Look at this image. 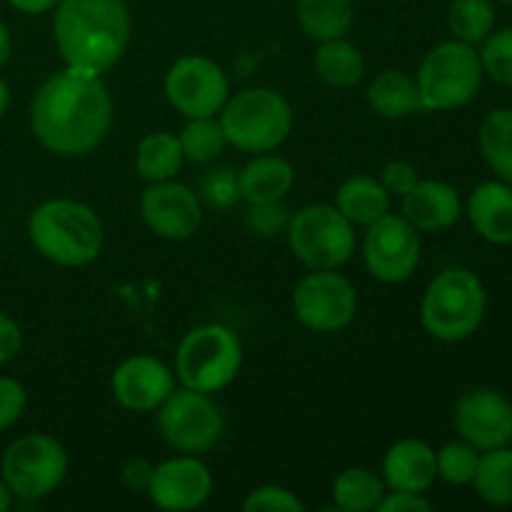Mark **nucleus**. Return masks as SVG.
<instances>
[{
	"label": "nucleus",
	"instance_id": "9b49d317",
	"mask_svg": "<svg viewBox=\"0 0 512 512\" xmlns=\"http://www.w3.org/2000/svg\"><path fill=\"white\" fill-rule=\"evenodd\" d=\"M163 90L170 108L185 120L220 115L230 98L228 75L208 55H183L175 60L165 73Z\"/></svg>",
	"mask_w": 512,
	"mask_h": 512
},
{
	"label": "nucleus",
	"instance_id": "e433bc0d",
	"mask_svg": "<svg viewBox=\"0 0 512 512\" xmlns=\"http://www.w3.org/2000/svg\"><path fill=\"white\" fill-rule=\"evenodd\" d=\"M25 405H28V393L23 385L15 378L0 375V433L18 423L20 415L25 413Z\"/></svg>",
	"mask_w": 512,
	"mask_h": 512
},
{
	"label": "nucleus",
	"instance_id": "f704fd0d",
	"mask_svg": "<svg viewBox=\"0 0 512 512\" xmlns=\"http://www.w3.org/2000/svg\"><path fill=\"white\" fill-rule=\"evenodd\" d=\"M290 215L293 213L285 208L283 200H275V203H255L245 213V228L253 235H258V238H275V235H285Z\"/></svg>",
	"mask_w": 512,
	"mask_h": 512
},
{
	"label": "nucleus",
	"instance_id": "f257e3e1",
	"mask_svg": "<svg viewBox=\"0 0 512 512\" xmlns=\"http://www.w3.org/2000/svg\"><path fill=\"white\" fill-rule=\"evenodd\" d=\"M113 95L103 75L63 68L45 78L30 103V130L48 153L83 158L113 128Z\"/></svg>",
	"mask_w": 512,
	"mask_h": 512
},
{
	"label": "nucleus",
	"instance_id": "a211bd4d",
	"mask_svg": "<svg viewBox=\"0 0 512 512\" xmlns=\"http://www.w3.org/2000/svg\"><path fill=\"white\" fill-rule=\"evenodd\" d=\"M403 218L418 233H443L453 228L463 215V200L453 185L443 180H418L408 193L400 198Z\"/></svg>",
	"mask_w": 512,
	"mask_h": 512
},
{
	"label": "nucleus",
	"instance_id": "72a5a7b5",
	"mask_svg": "<svg viewBox=\"0 0 512 512\" xmlns=\"http://www.w3.org/2000/svg\"><path fill=\"white\" fill-rule=\"evenodd\" d=\"M245 512H305V503L283 485H260L243 500Z\"/></svg>",
	"mask_w": 512,
	"mask_h": 512
},
{
	"label": "nucleus",
	"instance_id": "c85d7f7f",
	"mask_svg": "<svg viewBox=\"0 0 512 512\" xmlns=\"http://www.w3.org/2000/svg\"><path fill=\"white\" fill-rule=\"evenodd\" d=\"M480 498L490 505L512 503V450L493 448L480 455L478 470L473 478Z\"/></svg>",
	"mask_w": 512,
	"mask_h": 512
},
{
	"label": "nucleus",
	"instance_id": "393cba45",
	"mask_svg": "<svg viewBox=\"0 0 512 512\" xmlns=\"http://www.w3.org/2000/svg\"><path fill=\"white\" fill-rule=\"evenodd\" d=\"M183 163L185 155L178 135L168 133V130L148 133L135 148V173L145 183H163V180L178 178Z\"/></svg>",
	"mask_w": 512,
	"mask_h": 512
},
{
	"label": "nucleus",
	"instance_id": "a18cd8bd",
	"mask_svg": "<svg viewBox=\"0 0 512 512\" xmlns=\"http://www.w3.org/2000/svg\"><path fill=\"white\" fill-rule=\"evenodd\" d=\"M8 105H10V88L3 78H0V118L8 113Z\"/></svg>",
	"mask_w": 512,
	"mask_h": 512
},
{
	"label": "nucleus",
	"instance_id": "5701e85b",
	"mask_svg": "<svg viewBox=\"0 0 512 512\" xmlns=\"http://www.w3.org/2000/svg\"><path fill=\"white\" fill-rule=\"evenodd\" d=\"M390 195L378 178L373 175H350L335 190V208L355 225L368 228L385 213H390Z\"/></svg>",
	"mask_w": 512,
	"mask_h": 512
},
{
	"label": "nucleus",
	"instance_id": "7c9ffc66",
	"mask_svg": "<svg viewBox=\"0 0 512 512\" xmlns=\"http://www.w3.org/2000/svg\"><path fill=\"white\" fill-rule=\"evenodd\" d=\"M495 8L490 0H453L448 10V28L455 40L478 45L493 33Z\"/></svg>",
	"mask_w": 512,
	"mask_h": 512
},
{
	"label": "nucleus",
	"instance_id": "c03bdc74",
	"mask_svg": "<svg viewBox=\"0 0 512 512\" xmlns=\"http://www.w3.org/2000/svg\"><path fill=\"white\" fill-rule=\"evenodd\" d=\"M10 505H13V493H10V488L5 485V480L0 478V512L10 510Z\"/></svg>",
	"mask_w": 512,
	"mask_h": 512
},
{
	"label": "nucleus",
	"instance_id": "473e14b6",
	"mask_svg": "<svg viewBox=\"0 0 512 512\" xmlns=\"http://www.w3.org/2000/svg\"><path fill=\"white\" fill-rule=\"evenodd\" d=\"M480 63L495 83L512 88V28L495 30L483 40Z\"/></svg>",
	"mask_w": 512,
	"mask_h": 512
},
{
	"label": "nucleus",
	"instance_id": "39448f33",
	"mask_svg": "<svg viewBox=\"0 0 512 512\" xmlns=\"http://www.w3.org/2000/svg\"><path fill=\"white\" fill-rule=\"evenodd\" d=\"M485 285L465 268L443 270L430 280L420 303V323L443 343H460L480 328L485 318Z\"/></svg>",
	"mask_w": 512,
	"mask_h": 512
},
{
	"label": "nucleus",
	"instance_id": "b1692460",
	"mask_svg": "<svg viewBox=\"0 0 512 512\" xmlns=\"http://www.w3.org/2000/svg\"><path fill=\"white\" fill-rule=\"evenodd\" d=\"M295 20L315 43L345 38L355 23V0H295Z\"/></svg>",
	"mask_w": 512,
	"mask_h": 512
},
{
	"label": "nucleus",
	"instance_id": "a878e982",
	"mask_svg": "<svg viewBox=\"0 0 512 512\" xmlns=\"http://www.w3.org/2000/svg\"><path fill=\"white\" fill-rule=\"evenodd\" d=\"M315 73L320 75L325 85L338 90H350L363 80L365 58L358 45L350 43L348 38L323 40L315 48Z\"/></svg>",
	"mask_w": 512,
	"mask_h": 512
},
{
	"label": "nucleus",
	"instance_id": "ea45409f",
	"mask_svg": "<svg viewBox=\"0 0 512 512\" xmlns=\"http://www.w3.org/2000/svg\"><path fill=\"white\" fill-rule=\"evenodd\" d=\"M20 348H23V330L10 315L0 313V365L18 358Z\"/></svg>",
	"mask_w": 512,
	"mask_h": 512
},
{
	"label": "nucleus",
	"instance_id": "dca6fc26",
	"mask_svg": "<svg viewBox=\"0 0 512 512\" xmlns=\"http://www.w3.org/2000/svg\"><path fill=\"white\" fill-rule=\"evenodd\" d=\"M453 423L460 440L480 453L503 448L512 440V403L498 390H470L455 403Z\"/></svg>",
	"mask_w": 512,
	"mask_h": 512
},
{
	"label": "nucleus",
	"instance_id": "f3484780",
	"mask_svg": "<svg viewBox=\"0 0 512 512\" xmlns=\"http://www.w3.org/2000/svg\"><path fill=\"white\" fill-rule=\"evenodd\" d=\"M175 390V373L153 355L125 358L110 375V393L130 413H155Z\"/></svg>",
	"mask_w": 512,
	"mask_h": 512
},
{
	"label": "nucleus",
	"instance_id": "bb28decb",
	"mask_svg": "<svg viewBox=\"0 0 512 512\" xmlns=\"http://www.w3.org/2000/svg\"><path fill=\"white\" fill-rule=\"evenodd\" d=\"M385 490L388 485L373 470L345 468L335 475L330 495H333L335 508L343 512H373L378 510Z\"/></svg>",
	"mask_w": 512,
	"mask_h": 512
},
{
	"label": "nucleus",
	"instance_id": "a19ab883",
	"mask_svg": "<svg viewBox=\"0 0 512 512\" xmlns=\"http://www.w3.org/2000/svg\"><path fill=\"white\" fill-rule=\"evenodd\" d=\"M153 468L145 458H130L128 463L123 465V473H120V480H123L125 488L130 493H148L150 478H153Z\"/></svg>",
	"mask_w": 512,
	"mask_h": 512
},
{
	"label": "nucleus",
	"instance_id": "7ed1b4c3",
	"mask_svg": "<svg viewBox=\"0 0 512 512\" xmlns=\"http://www.w3.org/2000/svg\"><path fill=\"white\" fill-rule=\"evenodd\" d=\"M28 238L50 263L83 268L95 263L103 253L105 225L90 205L70 198H53L30 213Z\"/></svg>",
	"mask_w": 512,
	"mask_h": 512
},
{
	"label": "nucleus",
	"instance_id": "2f4dec72",
	"mask_svg": "<svg viewBox=\"0 0 512 512\" xmlns=\"http://www.w3.org/2000/svg\"><path fill=\"white\" fill-rule=\"evenodd\" d=\"M480 463V450L465 440L443 445L435 450V465H438V478H443L448 485H468L473 483L475 470Z\"/></svg>",
	"mask_w": 512,
	"mask_h": 512
},
{
	"label": "nucleus",
	"instance_id": "58836bf2",
	"mask_svg": "<svg viewBox=\"0 0 512 512\" xmlns=\"http://www.w3.org/2000/svg\"><path fill=\"white\" fill-rule=\"evenodd\" d=\"M433 503L425 493H408V490H385L378 512H430Z\"/></svg>",
	"mask_w": 512,
	"mask_h": 512
},
{
	"label": "nucleus",
	"instance_id": "cd10ccee",
	"mask_svg": "<svg viewBox=\"0 0 512 512\" xmlns=\"http://www.w3.org/2000/svg\"><path fill=\"white\" fill-rule=\"evenodd\" d=\"M480 153L503 180L512 183V110L498 108L480 123Z\"/></svg>",
	"mask_w": 512,
	"mask_h": 512
},
{
	"label": "nucleus",
	"instance_id": "f03ea898",
	"mask_svg": "<svg viewBox=\"0 0 512 512\" xmlns=\"http://www.w3.org/2000/svg\"><path fill=\"white\" fill-rule=\"evenodd\" d=\"M133 15L125 0H58L53 43L65 68L103 75L128 50Z\"/></svg>",
	"mask_w": 512,
	"mask_h": 512
},
{
	"label": "nucleus",
	"instance_id": "1a4fd4ad",
	"mask_svg": "<svg viewBox=\"0 0 512 512\" xmlns=\"http://www.w3.org/2000/svg\"><path fill=\"white\" fill-rule=\"evenodd\" d=\"M0 473L13 498L35 503L60 488L68 475V453L48 433H30L13 440L0 460Z\"/></svg>",
	"mask_w": 512,
	"mask_h": 512
},
{
	"label": "nucleus",
	"instance_id": "4be33fe9",
	"mask_svg": "<svg viewBox=\"0 0 512 512\" xmlns=\"http://www.w3.org/2000/svg\"><path fill=\"white\" fill-rule=\"evenodd\" d=\"M365 98H368L370 110L385 120H403L423 110L418 80L398 68H388L375 75Z\"/></svg>",
	"mask_w": 512,
	"mask_h": 512
},
{
	"label": "nucleus",
	"instance_id": "f8f14e48",
	"mask_svg": "<svg viewBox=\"0 0 512 512\" xmlns=\"http://www.w3.org/2000/svg\"><path fill=\"white\" fill-rule=\"evenodd\" d=\"M293 313L315 333H338L358 313L355 285L338 270H310L293 288Z\"/></svg>",
	"mask_w": 512,
	"mask_h": 512
},
{
	"label": "nucleus",
	"instance_id": "9d476101",
	"mask_svg": "<svg viewBox=\"0 0 512 512\" xmlns=\"http://www.w3.org/2000/svg\"><path fill=\"white\" fill-rule=\"evenodd\" d=\"M155 413L160 435L178 453L203 455L223 438L225 418L210 393L175 388Z\"/></svg>",
	"mask_w": 512,
	"mask_h": 512
},
{
	"label": "nucleus",
	"instance_id": "412c9836",
	"mask_svg": "<svg viewBox=\"0 0 512 512\" xmlns=\"http://www.w3.org/2000/svg\"><path fill=\"white\" fill-rule=\"evenodd\" d=\"M468 218L475 233L493 245L512 243V188L505 183H480L468 198Z\"/></svg>",
	"mask_w": 512,
	"mask_h": 512
},
{
	"label": "nucleus",
	"instance_id": "4c0bfd02",
	"mask_svg": "<svg viewBox=\"0 0 512 512\" xmlns=\"http://www.w3.org/2000/svg\"><path fill=\"white\" fill-rule=\"evenodd\" d=\"M378 180L383 183V188L388 190L390 198H403L410 188L420 180L418 168L408 160H388L380 170Z\"/></svg>",
	"mask_w": 512,
	"mask_h": 512
},
{
	"label": "nucleus",
	"instance_id": "6e6552de",
	"mask_svg": "<svg viewBox=\"0 0 512 512\" xmlns=\"http://www.w3.org/2000/svg\"><path fill=\"white\" fill-rule=\"evenodd\" d=\"M290 253L308 270H340L355 253V225L333 203H313L290 215Z\"/></svg>",
	"mask_w": 512,
	"mask_h": 512
},
{
	"label": "nucleus",
	"instance_id": "2eb2a0df",
	"mask_svg": "<svg viewBox=\"0 0 512 512\" xmlns=\"http://www.w3.org/2000/svg\"><path fill=\"white\" fill-rule=\"evenodd\" d=\"M215 488L213 473L198 455L180 453L153 468L148 498L155 508L185 512L203 508Z\"/></svg>",
	"mask_w": 512,
	"mask_h": 512
},
{
	"label": "nucleus",
	"instance_id": "4468645a",
	"mask_svg": "<svg viewBox=\"0 0 512 512\" xmlns=\"http://www.w3.org/2000/svg\"><path fill=\"white\" fill-rule=\"evenodd\" d=\"M140 218L145 228L163 240H188L203 223V200L178 180L148 183L140 195Z\"/></svg>",
	"mask_w": 512,
	"mask_h": 512
},
{
	"label": "nucleus",
	"instance_id": "37998d69",
	"mask_svg": "<svg viewBox=\"0 0 512 512\" xmlns=\"http://www.w3.org/2000/svg\"><path fill=\"white\" fill-rule=\"evenodd\" d=\"M10 53H13V40H10L8 25L0 20V68L10 60Z\"/></svg>",
	"mask_w": 512,
	"mask_h": 512
},
{
	"label": "nucleus",
	"instance_id": "6ab92c4d",
	"mask_svg": "<svg viewBox=\"0 0 512 512\" xmlns=\"http://www.w3.org/2000/svg\"><path fill=\"white\" fill-rule=\"evenodd\" d=\"M383 480L388 490L428 493L438 480L435 450L425 440H398L383 458Z\"/></svg>",
	"mask_w": 512,
	"mask_h": 512
},
{
	"label": "nucleus",
	"instance_id": "20e7f679",
	"mask_svg": "<svg viewBox=\"0 0 512 512\" xmlns=\"http://www.w3.org/2000/svg\"><path fill=\"white\" fill-rule=\"evenodd\" d=\"M228 145L243 153H273L293 133L290 100L275 88H245L230 95L218 115Z\"/></svg>",
	"mask_w": 512,
	"mask_h": 512
},
{
	"label": "nucleus",
	"instance_id": "49530a36",
	"mask_svg": "<svg viewBox=\"0 0 512 512\" xmlns=\"http://www.w3.org/2000/svg\"><path fill=\"white\" fill-rule=\"evenodd\" d=\"M500 3H508V5H512V0H500Z\"/></svg>",
	"mask_w": 512,
	"mask_h": 512
},
{
	"label": "nucleus",
	"instance_id": "aec40b11",
	"mask_svg": "<svg viewBox=\"0 0 512 512\" xmlns=\"http://www.w3.org/2000/svg\"><path fill=\"white\" fill-rule=\"evenodd\" d=\"M293 185L295 168L290 165V160L275 153L253 155L238 173L240 200H245L248 205L285 200Z\"/></svg>",
	"mask_w": 512,
	"mask_h": 512
},
{
	"label": "nucleus",
	"instance_id": "c756f323",
	"mask_svg": "<svg viewBox=\"0 0 512 512\" xmlns=\"http://www.w3.org/2000/svg\"><path fill=\"white\" fill-rule=\"evenodd\" d=\"M180 148L188 163L208 165L228 148V138L218 115L213 118H190L178 133Z\"/></svg>",
	"mask_w": 512,
	"mask_h": 512
},
{
	"label": "nucleus",
	"instance_id": "c9c22d12",
	"mask_svg": "<svg viewBox=\"0 0 512 512\" xmlns=\"http://www.w3.org/2000/svg\"><path fill=\"white\" fill-rule=\"evenodd\" d=\"M203 198L210 208L228 210L233 208L240 200V188H238V173H233L230 168H218L210 170L203 180Z\"/></svg>",
	"mask_w": 512,
	"mask_h": 512
},
{
	"label": "nucleus",
	"instance_id": "423d86ee",
	"mask_svg": "<svg viewBox=\"0 0 512 512\" xmlns=\"http://www.w3.org/2000/svg\"><path fill=\"white\" fill-rule=\"evenodd\" d=\"M243 365L240 338L220 323L188 330L175 350V378L183 388L200 393H220L228 388Z\"/></svg>",
	"mask_w": 512,
	"mask_h": 512
},
{
	"label": "nucleus",
	"instance_id": "0eeeda50",
	"mask_svg": "<svg viewBox=\"0 0 512 512\" xmlns=\"http://www.w3.org/2000/svg\"><path fill=\"white\" fill-rule=\"evenodd\" d=\"M483 75V63L475 45L455 38L435 45L415 75L423 110L463 108L480 93Z\"/></svg>",
	"mask_w": 512,
	"mask_h": 512
},
{
	"label": "nucleus",
	"instance_id": "ddd939ff",
	"mask_svg": "<svg viewBox=\"0 0 512 512\" xmlns=\"http://www.w3.org/2000/svg\"><path fill=\"white\" fill-rule=\"evenodd\" d=\"M423 255L420 233L403 215L385 213L365 228L363 263L375 280L398 285L413 278Z\"/></svg>",
	"mask_w": 512,
	"mask_h": 512
},
{
	"label": "nucleus",
	"instance_id": "79ce46f5",
	"mask_svg": "<svg viewBox=\"0 0 512 512\" xmlns=\"http://www.w3.org/2000/svg\"><path fill=\"white\" fill-rule=\"evenodd\" d=\"M10 5H13L18 13H25V15H43V13H50V10L58 5V0H8Z\"/></svg>",
	"mask_w": 512,
	"mask_h": 512
}]
</instances>
